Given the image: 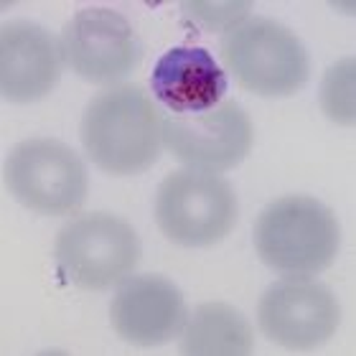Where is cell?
<instances>
[{
    "label": "cell",
    "instance_id": "cell-1",
    "mask_svg": "<svg viewBox=\"0 0 356 356\" xmlns=\"http://www.w3.org/2000/svg\"><path fill=\"white\" fill-rule=\"evenodd\" d=\"M163 115L140 84L97 92L82 115V145L92 163L112 176H138L163 150Z\"/></svg>",
    "mask_w": 356,
    "mask_h": 356
},
{
    "label": "cell",
    "instance_id": "cell-2",
    "mask_svg": "<svg viewBox=\"0 0 356 356\" xmlns=\"http://www.w3.org/2000/svg\"><path fill=\"white\" fill-rule=\"evenodd\" d=\"M341 229L331 209L311 196L270 201L254 222V250L285 277H313L336 260Z\"/></svg>",
    "mask_w": 356,
    "mask_h": 356
},
{
    "label": "cell",
    "instance_id": "cell-3",
    "mask_svg": "<svg viewBox=\"0 0 356 356\" xmlns=\"http://www.w3.org/2000/svg\"><path fill=\"white\" fill-rule=\"evenodd\" d=\"M227 72L260 97H290L311 76L303 41L273 18H245L222 38Z\"/></svg>",
    "mask_w": 356,
    "mask_h": 356
},
{
    "label": "cell",
    "instance_id": "cell-4",
    "mask_svg": "<svg viewBox=\"0 0 356 356\" xmlns=\"http://www.w3.org/2000/svg\"><path fill=\"white\" fill-rule=\"evenodd\" d=\"M140 254L138 232L125 219L104 211L69 219L54 245L59 273L74 288L97 293L125 282L140 262Z\"/></svg>",
    "mask_w": 356,
    "mask_h": 356
},
{
    "label": "cell",
    "instance_id": "cell-5",
    "mask_svg": "<svg viewBox=\"0 0 356 356\" xmlns=\"http://www.w3.org/2000/svg\"><path fill=\"white\" fill-rule=\"evenodd\" d=\"M3 184L18 204L41 216L74 214L89 191L84 161L54 138H31L8 150Z\"/></svg>",
    "mask_w": 356,
    "mask_h": 356
},
{
    "label": "cell",
    "instance_id": "cell-6",
    "mask_svg": "<svg viewBox=\"0 0 356 356\" xmlns=\"http://www.w3.org/2000/svg\"><path fill=\"white\" fill-rule=\"evenodd\" d=\"M239 216L237 193L207 171H173L156 193V222L178 247H211L229 237Z\"/></svg>",
    "mask_w": 356,
    "mask_h": 356
},
{
    "label": "cell",
    "instance_id": "cell-7",
    "mask_svg": "<svg viewBox=\"0 0 356 356\" xmlns=\"http://www.w3.org/2000/svg\"><path fill=\"white\" fill-rule=\"evenodd\" d=\"M61 54L76 76L115 87L140 64L143 49L125 15L110 8H84L61 31Z\"/></svg>",
    "mask_w": 356,
    "mask_h": 356
},
{
    "label": "cell",
    "instance_id": "cell-8",
    "mask_svg": "<svg viewBox=\"0 0 356 356\" xmlns=\"http://www.w3.org/2000/svg\"><path fill=\"white\" fill-rule=\"evenodd\" d=\"M163 115V112H161ZM163 145L193 171L222 173L237 168L252 148V120L237 102H219L193 118L163 115Z\"/></svg>",
    "mask_w": 356,
    "mask_h": 356
},
{
    "label": "cell",
    "instance_id": "cell-9",
    "mask_svg": "<svg viewBox=\"0 0 356 356\" xmlns=\"http://www.w3.org/2000/svg\"><path fill=\"white\" fill-rule=\"evenodd\" d=\"M257 321L273 343L290 351H311L336 334L341 308L326 285L308 277H285L262 293Z\"/></svg>",
    "mask_w": 356,
    "mask_h": 356
},
{
    "label": "cell",
    "instance_id": "cell-10",
    "mask_svg": "<svg viewBox=\"0 0 356 356\" xmlns=\"http://www.w3.org/2000/svg\"><path fill=\"white\" fill-rule=\"evenodd\" d=\"M115 334L133 346H163L184 334L188 321L181 290L161 275H138L118 285L110 303Z\"/></svg>",
    "mask_w": 356,
    "mask_h": 356
},
{
    "label": "cell",
    "instance_id": "cell-11",
    "mask_svg": "<svg viewBox=\"0 0 356 356\" xmlns=\"http://www.w3.org/2000/svg\"><path fill=\"white\" fill-rule=\"evenodd\" d=\"M61 41L31 21L0 29V95L6 102L31 104L54 92L61 79Z\"/></svg>",
    "mask_w": 356,
    "mask_h": 356
},
{
    "label": "cell",
    "instance_id": "cell-12",
    "mask_svg": "<svg viewBox=\"0 0 356 356\" xmlns=\"http://www.w3.org/2000/svg\"><path fill=\"white\" fill-rule=\"evenodd\" d=\"M150 89L173 115L207 112L227 95V74L201 46H173L156 61Z\"/></svg>",
    "mask_w": 356,
    "mask_h": 356
},
{
    "label": "cell",
    "instance_id": "cell-13",
    "mask_svg": "<svg viewBox=\"0 0 356 356\" xmlns=\"http://www.w3.org/2000/svg\"><path fill=\"white\" fill-rule=\"evenodd\" d=\"M252 351V326L237 308L219 300L196 305L181 334V354L188 356H250Z\"/></svg>",
    "mask_w": 356,
    "mask_h": 356
},
{
    "label": "cell",
    "instance_id": "cell-14",
    "mask_svg": "<svg viewBox=\"0 0 356 356\" xmlns=\"http://www.w3.org/2000/svg\"><path fill=\"white\" fill-rule=\"evenodd\" d=\"M356 61L351 56L336 61L321 82V110L336 125H354L356 122V99H354Z\"/></svg>",
    "mask_w": 356,
    "mask_h": 356
},
{
    "label": "cell",
    "instance_id": "cell-15",
    "mask_svg": "<svg viewBox=\"0 0 356 356\" xmlns=\"http://www.w3.org/2000/svg\"><path fill=\"white\" fill-rule=\"evenodd\" d=\"M184 10L188 18L209 31H229L245 21L250 3H186Z\"/></svg>",
    "mask_w": 356,
    "mask_h": 356
}]
</instances>
